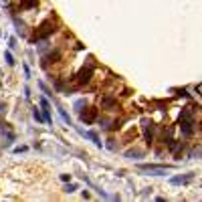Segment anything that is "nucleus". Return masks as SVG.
<instances>
[{"instance_id":"f257e3e1","label":"nucleus","mask_w":202,"mask_h":202,"mask_svg":"<svg viewBox=\"0 0 202 202\" xmlns=\"http://www.w3.org/2000/svg\"><path fill=\"white\" fill-rule=\"evenodd\" d=\"M180 129L184 135H190L194 131V113L190 107H184L180 113Z\"/></svg>"},{"instance_id":"f03ea898","label":"nucleus","mask_w":202,"mask_h":202,"mask_svg":"<svg viewBox=\"0 0 202 202\" xmlns=\"http://www.w3.org/2000/svg\"><path fill=\"white\" fill-rule=\"evenodd\" d=\"M53 30H55V24H53V20H45L43 24L39 26V28L35 30V37H32V41H43V39H47V37H51L53 35Z\"/></svg>"},{"instance_id":"7ed1b4c3","label":"nucleus","mask_w":202,"mask_h":202,"mask_svg":"<svg viewBox=\"0 0 202 202\" xmlns=\"http://www.w3.org/2000/svg\"><path fill=\"white\" fill-rule=\"evenodd\" d=\"M142 172H150L154 174V176H162V174H166L170 168L168 166H154V164H142V166H138Z\"/></svg>"},{"instance_id":"20e7f679","label":"nucleus","mask_w":202,"mask_h":202,"mask_svg":"<svg viewBox=\"0 0 202 202\" xmlns=\"http://www.w3.org/2000/svg\"><path fill=\"white\" fill-rule=\"evenodd\" d=\"M91 75H93V63H89L87 67H83L77 75V81L79 83H89L91 81Z\"/></svg>"},{"instance_id":"39448f33","label":"nucleus","mask_w":202,"mask_h":202,"mask_svg":"<svg viewBox=\"0 0 202 202\" xmlns=\"http://www.w3.org/2000/svg\"><path fill=\"white\" fill-rule=\"evenodd\" d=\"M142 127H144V135H146V142L152 144L154 142V123L150 119H144L142 121Z\"/></svg>"},{"instance_id":"423d86ee","label":"nucleus","mask_w":202,"mask_h":202,"mask_svg":"<svg viewBox=\"0 0 202 202\" xmlns=\"http://www.w3.org/2000/svg\"><path fill=\"white\" fill-rule=\"evenodd\" d=\"M95 117H97V109H93V107H89L87 111L81 113V121L83 123H93Z\"/></svg>"},{"instance_id":"0eeeda50","label":"nucleus","mask_w":202,"mask_h":202,"mask_svg":"<svg viewBox=\"0 0 202 202\" xmlns=\"http://www.w3.org/2000/svg\"><path fill=\"white\" fill-rule=\"evenodd\" d=\"M41 105H43V109H45V121H49V123H51V109H49V101L47 99H43V101H41Z\"/></svg>"},{"instance_id":"6e6552de","label":"nucleus","mask_w":202,"mask_h":202,"mask_svg":"<svg viewBox=\"0 0 202 202\" xmlns=\"http://www.w3.org/2000/svg\"><path fill=\"white\" fill-rule=\"evenodd\" d=\"M188 180H192V176H176V178H172V184H182V182H188Z\"/></svg>"},{"instance_id":"1a4fd4ad","label":"nucleus","mask_w":202,"mask_h":202,"mask_svg":"<svg viewBox=\"0 0 202 202\" xmlns=\"http://www.w3.org/2000/svg\"><path fill=\"white\" fill-rule=\"evenodd\" d=\"M101 103H103V107H113V105H115V99H111V97H105L103 101H101Z\"/></svg>"},{"instance_id":"9d476101","label":"nucleus","mask_w":202,"mask_h":202,"mask_svg":"<svg viewBox=\"0 0 202 202\" xmlns=\"http://www.w3.org/2000/svg\"><path fill=\"white\" fill-rule=\"evenodd\" d=\"M32 115H35V119H37V121H43V115H41V111H39L37 107L32 109Z\"/></svg>"},{"instance_id":"9b49d317","label":"nucleus","mask_w":202,"mask_h":202,"mask_svg":"<svg viewBox=\"0 0 202 202\" xmlns=\"http://www.w3.org/2000/svg\"><path fill=\"white\" fill-rule=\"evenodd\" d=\"M59 113H61V117H63L65 121H67V123H71V119H69V115H67V113H65V109H59Z\"/></svg>"},{"instance_id":"f8f14e48","label":"nucleus","mask_w":202,"mask_h":202,"mask_svg":"<svg viewBox=\"0 0 202 202\" xmlns=\"http://www.w3.org/2000/svg\"><path fill=\"white\" fill-rule=\"evenodd\" d=\"M6 63H8V65H14V61H12V55H10V53H6Z\"/></svg>"},{"instance_id":"ddd939ff","label":"nucleus","mask_w":202,"mask_h":202,"mask_svg":"<svg viewBox=\"0 0 202 202\" xmlns=\"http://www.w3.org/2000/svg\"><path fill=\"white\" fill-rule=\"evenodd\" d=\"M2 107H4V105H2V103H0V111H2Z\"/></svg>"}]
</instances>
